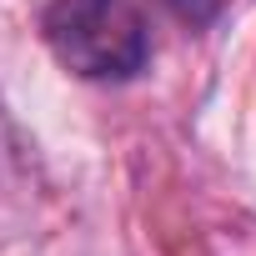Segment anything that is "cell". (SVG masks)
I'll use <instances>...</instances> for the list:
<instances>
[{
	"instance_id": "6da1fadb",
	"label": "cell",
	"mask_w": 256,
	"mask_h": 256,
	"mask_svg": "<svg viewBox=\"0 0 256 256\" xmlns=\"http://www.w3.org/2000/svg\"><path fill=\"white\" fill-rule=\"evenodd\" d=\"M40 36L80 80H131L151 60V26L136 0H50Z\"/></svg>"
},
{
	"instance_id": "7a4b0ae2",
	"label": "cell",
	"mask_w": 256,
	"mask_h": 256,
	"mask_svg": "<svg viewBox=\"0 0 256 256\" xmlns=\"http://www.w3.org/2000/svg\"><path fill=\"white\" fill-rule=\"evenodd\" d=\"M161 6H166L176 20H186L191 30H201V26H211V20L221 16V0H161Z\"/></svg>"
}]
</instances>
